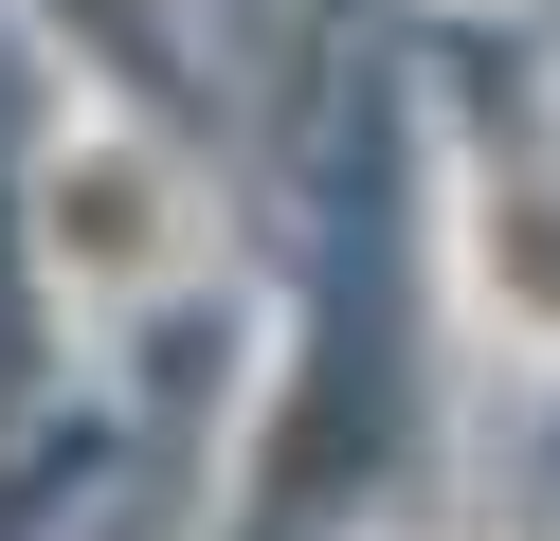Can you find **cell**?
I'll list each match as a JSON object with an SVG mask.
<instances>
[{"label": "cell", "mask_w": 560, "mask_h": 541, "mask_svg": "<svg viewBox=\"0 0 560 541\" xmlns=\"http://www.w3.org/2000/svg\"><path fill=\"white\" fill-rule=\"evenodd\" d=\"M199 252H218V216H199V163L145 127V108L91 91L73 127L37 144V271L73 325H127L163 307V289H199Z\"/></svg>", "instance_id": "obj_1"}, {"label": "cell", "mask_w": 560, "mask_h": 541, "mask_svg": "<svg viewBox=\"0 0 560 541\" xmlns=\"http://www.w3.org/2000/svg\"><path fill=\"white\" fill-rule=\"evenodd\" d=\"M452 307L506 361H560V144L452 163Z\"/></svg>", "instance_id": "obj_2"}]
</instances>
